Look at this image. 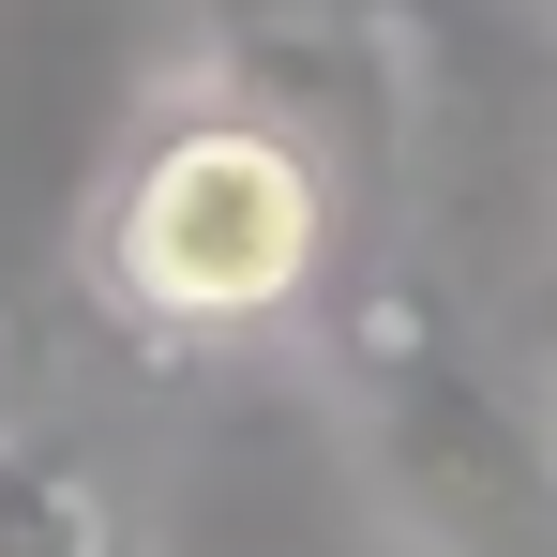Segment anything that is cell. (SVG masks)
Instances as JSON below:
<instances>
[{
	"label": "cell",
	"instance_id": "cell-1",
	"mask_svg": "<svg viewBox=\"0 0 557 557\" xmlns=\"http://www.w3.org/2000/svg\"><path fill=\"white\" fill-rule=\"evenodd\" d=\"M332 196H347V166L272 91L211 76L106 166L91 301L151 347H257L332 286Z\"/></svg>",
	"mask_w": 557,
	"mask_h": 557
},
{
	"label": "cell",
	"instance_id": "cell-2",
	"mask_svg": "<svg viewBox=\"0 0 557 557\" xmlns=\"http://www.w3.org/2000/svg\"><path fill=\"white\" fill-rule=\"evenodd\" d=\"M362 422H376V482L453 557H557V437H528L437 332H407V301L362 332Z\"/></svg>",
	"mask_w": 557,
	"mask_h": 557
},
{
	"label": "cell",
	"instance_id": "cell-3",
	"mask_svg": "<svg viewBox=\"0 0 557 557\" xmlns=\"http://www.w3.org/2000/svg\"><path fill=\"white\" fill-rule=\"evenodd\" d=\"M211 76L272 91L347 182L376 166V121H392V0H182Z\"/></svg>",
	"mask_w": 557,
	"mask_h": 557
},
{
	"label": "cell",
	"instance_id": "cell-4",
	"mask_svg": "<svg viewBox=\"0 0 557 557\" xmlns=\"http://www.w3.org/2000/svg\"><path fill=\"white\" fill-rule=\"evenodd\" d=\"M0 557H136V543H121V512H106V482L76 453L0 422Z\"/></svg>",
	"mask_w": 557,
	"mask_h": 557
},
{
	"label": "cell",
	"instance_id": "cell-5",
	"mask_svg": "<svg viewBox=\"0 0 557 557\" xmlns=\"http://www.w3.org/2000/svg\"><path fill=\"white\" fill-rule=\"evenodd\" d=\"M528 347H543V422H557V272L528 286Z\"/></svg>",
	"mask_w": 557,
	"mask_h": 557
}]
</instances>
